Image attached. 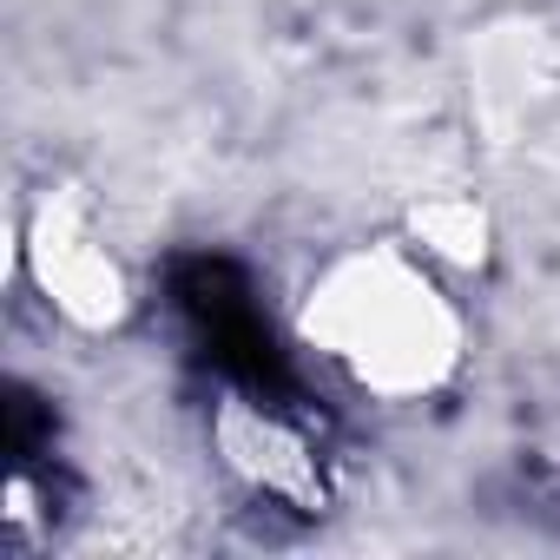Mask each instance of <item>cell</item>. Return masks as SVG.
Instances as JSON below:
<instances>
[{"instance_id": "obj_1", "label": "cell", "mask_w": 560, "mask_h": 560, "mask_svg": "<svg viewBox=\"0 0 560 560\" xmlns=\"http://www.w3.org/2000/svg\"><path fill=\"white\" fill-rule=\"evenodd\" d=\"M291 337L311 363L383 409H422L468 370V311L455 277L402 231L330 250L291 304Z\"/></svg>"}, {"instance_id": "obj_2", "label": "cell", "mask_w": 560, "mask_h": 560, "mask_svg": "<svg viewBox=\"0 0 560 560\" xmlns=\"http://www.w3.org/2000/svg\"><path fill=\"white\" fill-rule=\"evenodd\" d=\"M14 284H27L47 317L80 337H119L139 311L126 257L73 185H47L14 211Z\"/></svg>"}, {"instance_id": "obj_3", "label": "cell", "mask_w": 560, "mask_h": 560, "mask_svg": "<svg viewBox=\"0 0 560 560\" xmlns=\"http://www.w3.org/2000/svg\"><path fill=\"white\" fill-rule=\"evenodd\" d=\"M211 455L231 468L237 488H250L270 508H317L324 501V455L317 442L257 396H218L211 402Z\"/></svg>"}, {"instance_id": "obj_4", "label": "cell", "mask_w": 560, "mask_h": 560, "mask_svg": "<svg viewBox=\"0 0 560 560\" xmlns=\"http://www.w3.org/2000/svg\"><path fill=\"white\" fill-rule=\"evenodd\" d=\"M402 237L448 277H481L494 264V211L475 191H429L422 205H409Z\"/></svg>"}, {"instance_id": "obj_5", "label": "cell", "mask_w": 560, "mask_h": 560, "mask_svg": "<svg viewBox=\"0 0 560 560\" xmlns=\"http://www.w3.org/2000/svg\"><path fill=\"white\" fill-rule=\"evenodd\" d=\"M534 93H540L534 40H527V34H494V40L481 47L475 73H468V100H475V113H481L494 132H514V126L527 119Z\"/></svg>"}]
</instances>
